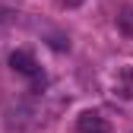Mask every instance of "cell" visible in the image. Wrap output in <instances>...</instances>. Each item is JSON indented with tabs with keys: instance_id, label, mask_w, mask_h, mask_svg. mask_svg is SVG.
<instances>
[{
	"instance_id": "7a4b0ae2",
	"label": "cell",
	"mask_w": 133,
	"mask_h": 133,
	"mask_svg": "<svg viewBox=\"0 0 133 133\" xmlns=\"http://www.w3.org/2000/svg\"><path fill=\"white\" fill-rule=\"evenodd\" d=\"M76 133H108V121L98 111H82L76 117Z\"/></svg>"
},
{
	"instance_id": "5b68a950",
	"label": "cell",
	"mask_w": 133,
	"mask_h": 133,
	"mask_svg": "<svg viewBox=\"0 0 133 133\" xmlns=\"http://www.w3.org/2000/svg\"><path fill=\"white\" fill-rule=\"evenodd\" d=\"M57 3H60V6H66V10H73V6H79V3H82V0H57Z\"/></svg>"
},
{
	"instance_id": "3957f363",
	"label": "cell",
	"mask_w": 133,
	"mask_h": 133,
	"mask_svg": "<svg viewBox=\"0 0 133 133\" xmlns=\"http://www.w3.org/2000/svg\"><path fill=\"white\" fill-rule=\"evenodd\" d=\"M114 92L121 98H133V66H124V70L114 76Z\"/></svg>"
},
{
	"instance_id": "277c9868",
	"label": "cell",
	"mask_w": 133,
	"mask_h": 133,
	"mask_svg": "<svg viewBox=\"0 0 133 133\" xmlns=\"http://www.w3.org/2000/svg\"><path fill=\"white\" fill-rule=\"evenodd\" d=\"M13 19V10H6V6H0V22H10Z\"/></svg>"
},
{
	"instance_id": "6da1fadb",
	"label": "cell",
	"mask_w": 133,
	"mask_h": 133,
	"mask_svg": "<svg viewBox=\"0 0 133 133\" xmlns=\"http://www.w3.org/2000/svg\"><path fill=\"white\" fill-rule=\"evenodd\" d=\"M10 66H13L19 76H29V79H38V76H41L38 60L32 57L29 51H13V54H10Z\"/></svg>"
}]
</instances>
